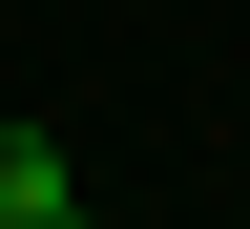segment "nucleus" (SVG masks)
Returning <instances> with one entry per match:
<instances>
[{"instance_id": "1", "label": "nucleus", "mask_w": 250, "mask_h": 229, "mask_svg": "<svg viewBox=\"0 0 250 229\" xmlns=\"http://www.w3.org/2000/svg\"><path fill=\"white\" fill-rule=\"evenodd\" d=\"M0 229H104V208H83L62 167H21V187H0Z\"/></svg>"}]
</instances>
